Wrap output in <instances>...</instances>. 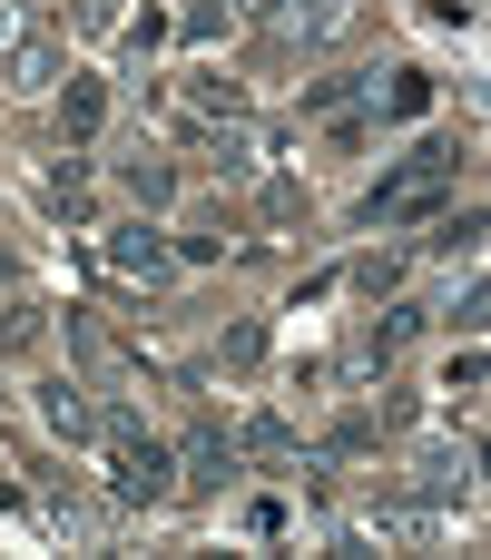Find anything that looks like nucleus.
Returning a JSON list of instances; mask_svg holds the SVG:
<instances>
[{"label":"nucleus","mask_w":491,"mask_h":560,"mask_svg":"<svg viewBox=\"0 0 491 560\" xmlns=\"http://www.w3.org/2000/svg\"><path fill=\"white\" fill-rule=\"evenodd\" d=\"M453 158H463V148H413V158L364 197V217H374V226H413V217H433V207L453 197Z\"/></svg>","instance_id":"f257e3e1"},{"label":"nucleus","mask_w":491,"mask_h":560,"mask_svg":"<svg viewBox=\"0 0 491 560\" xmlns=\"http://www.w3.org/2000/svg\"><path fill=\"white\" fill-rule=\"evenodd\" d=\"M167 492H177V453H167V443H138V423L118 413V502L148 512V502H167Z\"/></svg>","instance_id":"f03ea898"},{"label":"nucleus","mask_w":491,"mask_h":560,"mask_svg":"<svg viewBox=\"0 0 491 560\" xmlns=\"http://www.w3.org/2000/svg\"><path fill=\"white\" fill-rule=\"evenodd\" d=\"M374 108H384V118H423V108H433V79H423V69H384V79H374Z\"/></svg>","instance_id":"7ed1b4c3"},{"label":"nucleus","mask_w":491,"mask_h":560,"mask_svg":"<svg viewBox=\"0 0 491 560\" xmlns=\"http://www.w3.org/2000/svg\"><path fill=\"white\" fill-rule=\"evenodd\" d=\"M98 108H108V89H98V79H69V89H59V128H69V148H89V138H98Z\"/></svg>","instance_id":"20e7f679"},{"label":"nucleus","mask_w":491,"mask_h":560,"mask_svg":"<svg viewBox=\"0 0 491 560\" xmlns=\"http://www.w3.org/2000/svg\"><path fill=\"white\" fill-rule=\"evenodd\" d=\"M108 256H118L128 276H167V246H157L148 226H118V236H108Z\"/></svg>","instance_id":"39448f33"},{"label":"nucleus","mask_w":491,"mask_h":560,"mask_svg":"<svg viewBox=\"0 0 491 560\" xmlns=\"http://www.w3.org/2000/svg\"><path fill=\"white\" fill-rule=\"evenodd\" d=\"M226 472H236V453H226V433H197V443H187V482H197V492H217Z\"/></svg>","instance_id":"423d86ee"},{"label":"nucleus","mask_w":491,"mask_h":560,"mask_svg":"<svg viewBox=\"0 0 491 560\" xmlns=\"http://www.w3.org/2000/svg\"><path fill=\"white\" fill-rule=\"evenodd\" d=\"M39 413H49V433H69V443L89 433V404H79V384H49V394H39Z\"/></svg>","instance_id":"0eeeda50"},{"label":"nucleus","mask_w":491,"mask_h":560,"mask_svg":"<svg viewBox=\"0 0 491 560\" xmlns=\"http://www.w3.org/2000/svg\"><path fill=\"white\" fill-rule=\"evenodd\" d=\"M128 187H138L148 207H167V197H177V167H157V158H138V167H128Z\"/></svg>","instance_id":"6e6552de"},{"label":"nucleus","mask_w":491,"mask_h":560,"mask_svg":"<svg viewBox=\"0 0 491 560\" xmlns=\"http://www.w3.org/2000/svg\"><path fill=\"white\" fill-rule=\"evenodd\" d=\"M413 325H423V305H394V315L374 325V354H404V345H413Z\"/></svg>","instance_id":"1a4fd4ad"}]
</instances>
